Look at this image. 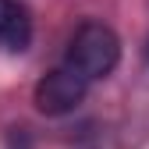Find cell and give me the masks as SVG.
Listing matches in <instances>:
<instances>
[{
	"label": "cell",
	"instance_id": "obj_1",
	"mask_svg": "<svg viewBox=\"0 0 149 149\" xmlns=\"http://www.w3.org/2000/svg\"><path fill=\"white\" fill-rule=\"evenodd\" d=\"M117 61H121V39L114 36V29L103 22H85L74 32L64 64L74 74H82L85 82H96V78H107L117 68Z\"/></svg>",
	"mask_w": 149,
	"mask_h": 149
},
{
	"label": "cell",
	"instance_id": "obj_3",
	"mask_svg": "<svg viewBox=\"0 0 149 149\" xmlns=\"http://www.w3.org/2000/svg\"><path fill=\"white\" fill-rule=\"evenodd\" d=\"M32 43V22L18 0H0V46L22 53Z\"/></svg>",
	"mask_w": 149,
	"mask_h": 149
},
{
	"label": "cell",
	"instance_id": "obj_2",
	"mask_svg": "<svg viewBox=\"0 0 149 149\" xmlns=\"http://www.w3.org/2000/svg\"><path fill=\"white\" fill-rule=\"evenodd\" d=\"M85 92H89V82L64 64V68H53L50 74L39 78L32 100H36V110H39V114L61 117V114H71V110L85 100Z\"/></svg>",
	"mask_w": 149,
	"mask_h": 149
}]
</instances>
